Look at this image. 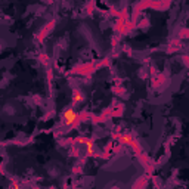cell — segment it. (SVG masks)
<instances>
[{
    "instance_id": "6da1fadb",
    "label": "cell",
    "mask_w": 189,
    "mask_h": 189,
    "mask_svg": "<svg viewBox=\"0 0 189 189\" xmlns=\"http://www.w3.org/2000/svg\"><path fill=\"white\" fill-rule=\"evenodd\" d=\"M74 117H76L74 111H67V112H65V118H67V121H68V123H70V121H73V120H74Z\"/></svg>"
}]
</instances>
